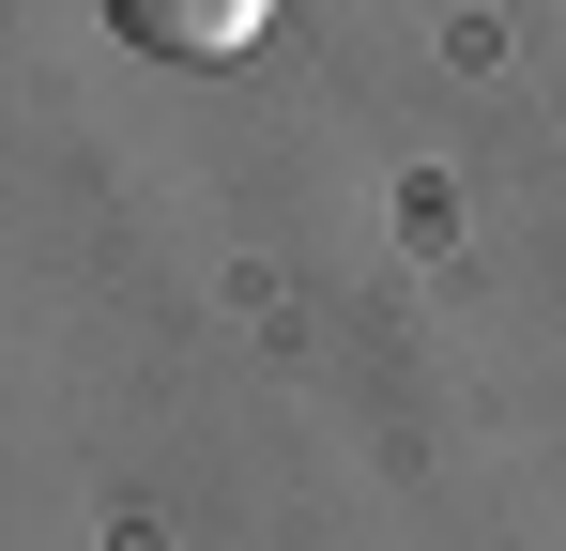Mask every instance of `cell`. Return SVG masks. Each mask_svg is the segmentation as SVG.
Returning a JSON list of instances; mask_svg holds the SVG:
<instances>
[{"label":"cell","mask_w":566,"mask_h":551,"mask_svg":"<svg viewBox=\"0 0 566 551\" xmlns=\"http://www.w3.org/2000/svg\"><path fill=\"white\" fill-rule=\"evenodd\" d=\"M154 62H245L261 31H276V0H107Z\"/></svg>","instance_id":"cell-1"}]
</instances>
